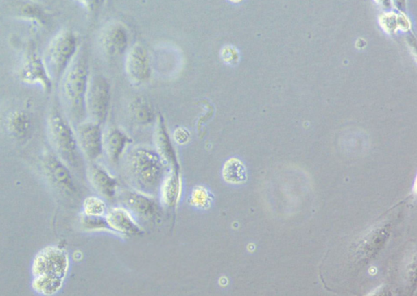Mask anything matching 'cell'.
Masks as SVG:
<instances>
[{
	"instance_id": "30",
	"label": "cell",
	"mask_w": 417,
	"mask_h": 296,
	"mask_svg": "<svg viewBox=\"0 0 417 296\" xmlns=\"http://www.w3.org/2000/svg\"><path fill=\"white\" fill-rule=\"evenodd\" d=\"M396 2L398 3V5H399V7L404 6V0H396Z\"/></svg>"
},
{
	"instance_id": "21",
	"label": "cell",
	"mask_w": 417,
	"mask_h": 296,
	"mask_svg": "<svg viewBox=\"0 0 417 296\" xmlns=\"http://www.w3.org/2000/svg\"><path fill=\"white\" fill-rule=\"evenodd\" d=\"M222 175L225 181L230 184H241L246 181V169L238 158H232L223 166Z\"/></svg>"
},
{
	"instance_id": "25",
	"label": "cell",
	"mask_w": 417,
	"mask_h": 296,
	"mask_svg": "<svg viewBox=\"0 0 417 296\" xmlns=\"http://www.w3.org/2000/svg\"><path fill=\"white\" fill-rule=\"evenodd\" d=\"M81 6H83L89 14H95L104 5L106 0H75Z\"/></svg>"
},
{
	"instance_id": "24",
	"label": "cell",
	"mask_w": 417,
	"mask_h": 296,
	"mask_svg": "<svg viewBox=\"0 0 417 296\" xmlns=\"http://www.w3.org/2000/svg\"><path fill=\"white\" fill-rule=\"evenodd\" d=\"M108 209L101 197L91 196L87 197L84 203V213L88 216H106Z\"/></svg>"
},
{
	"instance_id": "7",
	"label": "cell",
	"mask_w": 417,
	"mask_h": 296,
	"mask_svg": "<svg viewBox=\"0 0 417 296\" xmlns=\"http://www.w3.org/2000/svg\"><path fill=\"white\" fill-rule=\"evenodd\" d=\"M69 270L67 253L63 249L49 246L43 248L34 256L32 264L34 277L48 275L64 280Z\"/></svg>"
},
{
	"instance_id": "6",
	"label": "cell",
	"mask_w": 417,
	"mask_h": 296,
	"mask_svg": "<svg viewBox=\"0 0 417 296\" xmlns=\"http://www.w3.org/2000/svg\"><path fill=\"white\" fill-rule=\"evenodd\" d=\"M120 204L130 212L136 221L156 222L161 216V206L153 196L136 190H124L119 195Z\"/></svg>"
},
{
	"instance_id": "26",
	"label": "cell",
	"mask_w": 417,
	"mask_h": 296,
	"mask_svg": "<svg viewBox=\"0 0 417 296\" xmlns=\"http://www.w3.org/2000/svg\"><path fill=\"white\" fill-rule=\"evenodd\" d=\"M221 58L222 61L226 64H234L237 62L239 55L238 51L234 47L226 46L221 50Z\"/></svg>"
},
{
	"instance_id": "18",
	"label": "cell",
	"mask_w": 417,
	"mask_h": 296,
	"mask_svg": "<svg viewBox=\"0 0 417 296\" xmlns=\"http://www.w3.org/2000/svg\"><path fill=\"white\" fill-rule=\"evenodd\" d=\"M45 165L51 177L53 178L58 186L69 191L75 190L71 174L61 161L54 156H49L46 158Z\"/></svg>"
},
{
	"instance_id": "12",
	"label": "cell",
	"mask_w": 417,
	"mask_h": 296,
	"mask_svg": "<svg viewBox=\"0 0 417 296\" xmlns=\"http://www.w3.org/2000/svg\"><path fill=\"white\" fill-rule=\"evenodd\" d=\"M106 217L111 231L115 233L126 236H137L143 234L139 221L122 206L108 210Z\"/></svg>"
},
{
	"instance_id": "22",
	"label": "cell",
	"mask_w": 417,
	"mask_h": 296,
	"mask_svg": "<svg viewBox=\"0 0 417 296\" xmlns=\"http://www.w3.org/2000/svg\"><path fill=\"white\" fill-rule=\"evenodd\" d=\"M8 130L17 137L24 136L31 127V119L23 110H15L8 115Z\"/></svg>"
},
{
	"instance_id": "5",
	"label": "cell",
	"mask_w": 417,
	"mask_h": 296,
	"mask_svg": "<svg viewBox=\"0 0 417 296\" xmlns=\"http://www.w3.org/2000/svg\"><path fill=\"white\" fill-rule=\"evenodd\" d=\"M110 104V85L104 76H90L86 110L89 120L102 125L108 117Z\"/></svg>"
},
{
	"instance_id": "16",
	"label": "cell",
	"mask_w": 417,
	"mask_h": 296,
	"mask_svg": "<svg viewBox=\"0 0 417 296\" xmlns=\"http://www.w3.org/2000/svg\"><path fill=\"white\" fill-rule=\"evenodd\" d=\"M182 192L180 170L170 169L160 187V201L166 208H175Z\"/></svg>"
},
{
	"instance_id": "31",
	"label": "cell",
	"mask_w": 417,
	"mask_h": 296,
	"mask_svg": "<svg viewBox=\"0 0 417 296\" xmlns=\"http://www.w3.org/2000/svg\"><path fill=\"white\" fill-rule=\"evenodd\" d=\"M229 1L231 3H240L241 1H243V0H229Z\"/></svg>"
},
{
	"instance_id": "17",
	"label": "cell",
	"mask_w": 417,
	"mask_h": 296,
	"mask_svg": "<svg viewBox=\"0 0 417 296\" xmlns=\"http://www.w3.org/2000/svg\"><path fill=\"white\" fill-rule=\"evenodd\" d=\"M128 110L132 121L139 125H149L157 118L152 103L143 97L133 99Z\"/></svg>"
},
{
	"instance_id": "3",
	"label": "cell",
	"mask_w": 417,
	"mask_h": 296,
	"mask_svg": "<svg viewBox=\"0 0 417 296\" xmlns=\"http://www.w3.org/2000/svg\"><path fill=\"white\" fill-rule=\"evenodd\" d=\"M79 50V37L70 29H63L50 41L42 59L55 87L59 85Z\"/></svg>"
},
{
	"instance_id": "9",
	"label": "cell",
	"mask_w": 417,
	"mask_h": 296,
	"mask_svg": "<svg viewBox=\"0 0 417 296\" xmlns=\"http://www.w3.org/2000/svg\"><path fill=\"white\" fill-rule=\"evenodd\" d=\"M129 36L127 27L119 21H112L102 29L99 46L107 58H115L126 53Z\"/></svg>"
},
{
	"instance_id": "15",
	"label": "cell",
	"mask_w": 417,
	"mask_h": 296,
	"mask_svg": "<svg viewBox=\"0 0 417 296\" xmlns=\"http://www.w3.org/2000/svg\"><path fill=\"white\" fill-rule=\"evenodd\" d=\"M90 182L99 195L107 200H113L117 195L119 182L104 167L93 164L88 169Z\"/></svg>"
},
{
	"instance_id": "28",
	"label": "cell",
	"mask_w": 417,
	"mask_h": 296,
	"mask_svg": "<svg viewBox=\"0 0 417 296\" xmlns=\"http://www.w3.org/2000/svg\"><path fill=\"white\" fill-rule=\"evenodd\" d=\"M381 23L388 29H394L398 24V16L394 14H386L381 19Z\"/></svg>"
},
{
	"instance_id": "1",
	"label": "cell",
	"mask_w": 417,
	"mask_h": 296,
	"mask_svg": "<svg viewBox=\"0 0 417 296\" xmlns=\"http://www.w3.org/2000/svg\"><path fill=\"white\" fill-rule=\"evenodd\" d=\"M170 169L156 149L137 145L123 158L126 177L134 190L150 196L160 193L163 180Z\"/></svg>"
},
{
	"instance_id": "29",
	"label": "cell",
	"mask_w": 417,
	"mask_h": 296,
	"mask_svg": "<svg viewBox=\"0 0 417 296\" xmlns=\"http://www.w3.org/2000/svg\"><path fill=\"white\" fill-rule=\"evenodd\" d=\"M376 1L386 8L391 5V0H376Z\"/></svg>"
},
{
	"instance_id": "10",
	"label": "cell",
	"mask_w": 417,
	"mask_h": 296,
	"mask_svg": "<svg viewBox=\"0 0 417 296\" xmlns=\"http://www.w3.org/2000/svg\"><path fill=\"white\" fill-rule=\"evenodd\" d=\"M126 71L128 80L136 86L147 82L152 77L148 51L143 45L136 44L128 51Z\"/></svg>"
},
{
	"instance_id": "13",
	"label": "cell",
	"mask_w": 417,
	"mask_h": 296,
	"mask_svg": "<svg viewBox=\"0 0 417 296\" xmlns=\"http://www.w3.org/2000/svg\"><path fill=\"white\" fill-rule=\"evenodd\" d=\"M154 143H156V149L169 165V169L180 170L177 153H176L169 132H167L165 119L161 114H158L156 118Z\"/></svg>"
},
{
	"instance_id": "11",
	"label": "cell",
	"mask_w": 417,
	"mask_h": 296,
	"mask_svg": "<svg viewBox=\"0 0 417 296\" xmlns=\"http://www.w3.org/2000/svg\"><path fill=\"white\" fill-rule=\"evenodd\" d=\"M20 78L25 83L40 85L46 91L53 87L43 59L34 51L25 56L20 68Z\"/></svg>"
},
{
	"instance_id": "4",
	"label": "cell",
	"mask_w": 417,
	"mask_h": 296,
	"mask_svg": "<svg viewBox=\"0 0 417 296\" xmlns=\"http://www.w3.org/2000/svg\"><path fill=\"white\" fill-rule=\"evenodd\" d=\"M49 133L51 143L60 157L67 164L78 166L81 158V150L75 132L61 111L53 106L48 119Z\"/></svg>"
},
{
	"instance_id": "23",
	"label": "cell",
	"mask_w": 417,
	"mask_h": 296,
	"mask_svg": "<svg viewBox=\"0 0 417 296\" xmlns=\"http://www.w3.org/2000/svg\"><path fill=\"white\" fill-rule=\"evenodd\" d=\"M80 225L86 231H111L106 216H88L81 214Z\"/></svg>"
},
{
	"instance_id": "2",
	"label": "cell",
	"mask_w": 417,
	"mask_h": 296,
	"mask_svg": "<svg viewBox=\"0 0 417 296\" xmlns=\"http://www.w3.org/2000/svg\"><path fill=\"white\" fill-rule=\"evenodd\" d=\"M89 78L87 56L84 49H80L59 83L64 109L76 124L84 121L87 117L86 97Z\"/></svg>"
},
{
	"instance_id": "14",
	"label": "cell",
	"mask_w": 417,
	"mask_h": 296,
	"mask_svg": "<svg viewBox=\"0 0 417 296\" xmlns=\"http://www.w3.org/2000/svg\"><path fill=\"white\" fill-rule=\"evenodd\" d=\"M131 143L130 137L118 127H110L103 132V153L114 164H119Z\"/></svg>"
},
{
	"instance_id": "27",
	"label": "cell",
	"mask_w": 417,
	"mask_h": 296,
	"mask_svg": "<svg viewBox=\"0 0 417 296\" xmlns=\"http://www.w3.org/2000/svg\"><path fill=\"white\" fill-rule=\"evenodd\" d=\"M174 139L179 145L187 144L191 139V133L186 127H178L174 132Z\"/></svg>"
},
{
	"instance_id": "20",
	"label": "cell",
	"mask_w": 417,
	"mask_h": 296,
	"mask_svg": "<svg viewBox=\"0 0 417 296\" xmlns=\"http://www.w3.org/2000/svg\"><path fill=\"white\" fill-rule=\"evenodd\" d=\"M63 281L62 278L54 276H36L34 277L32 287L38 294L48 296L53 295L62 289Z\"/></svg>"
},
{
	"instance_id": "8",
	"label": "cell",
	"mask_w": 417,
	"mask_h": 296,
	"mask_svg": "<svg viewBox=\"0 0 417 296\" xmlns=\"http://www.w3.org/2000/svg\"><path fill=\"white\" fill-rule=\"evenodd\" d=\"M76 137L81 153L89 161L96 162L103 154V132L101 124L84 120L77 124Z\"/></svg>"
},
{
	"instance_id": "19",
	"label": "cell",
	"mask_w": 417,
	"mask_h": 296,
	"mask_svg": "<svg viewBox=\"0 0 417 296\" xmlns=\"http://www.w3.org/2000/svg\"><path fill=\"white\" fill-rule=\"evenodd\" d=\"M17 15L38 25L48 23L49 16L40 4L32 0H23L17 4Z\"/></svg>"
}]
</instances>
